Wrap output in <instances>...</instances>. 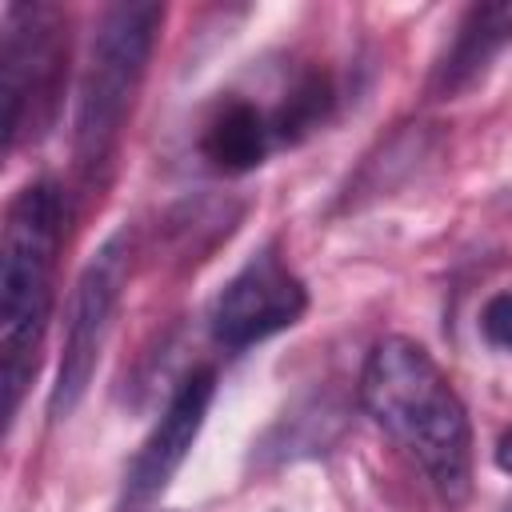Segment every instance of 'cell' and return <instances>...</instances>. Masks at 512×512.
<instances>
[{
    "label": "cell",
    "instance_id": "obj_1",
    "mask_svg": "<svg viewBox=\"0 0 512 512\" xmlns=\"http://www.w3.org/2000/svg\"><path fill=\"white\" fill-rule=\"evenodd\" d=\"M360 404L392 436L448 504L472 492V424L452 380L408 336H384L360 372Z\"/></svg>",
    "mask_w": 512,
    "mask_h": 512
},
{
    "label": "cell",
    "instance_id": "obj_2",
    "mask_svg": "<svg viewBox=\"0 0 512 512\" xmlns=\"http://www.w3.org/2000/svg\"><path fill=\"white\" fill-rule=\"evenodd\" d=\"M68 228L60 184H24L4 212L0 240V384L4 420L12 424L20 396L36 372L44 328L56 304V260Z\"/></svg>",
    "mask_w": 512,
    "mask_h": 512
},
{
    "label": "cell",
    "instance_id": "obj_3",
    "mask_svg": "<svg viewBox=\"0 0 512 512\" xmlns=\"http://www.w3.org/2000/svg\"><path fill=\"white\" fill-rule=\"evenodd\" d=\"M160 4H112L88 44V64L76 92V168L92 184L112 164L124 120L148 72V56L160 32Z\"/></svg>",
    "mask_w": 512,
    "mask_h": 512
},
{
    "label": "cell",
    "instance_id": "obj_4",
    "mask_svg": "<svg viewBox=\"0 0 512 512\" xmlns=\"http://www.w3.org/2000/svg\"><path fill=\"white\" fill-rule=\"evenodd\" d=\"M64 16L52 4H8L0 20V96L4 152L28 124H44L56 104L64 68Z\"/></svg>",
    "mask_w": 512,
    "mask_h": 512
},
{
    "label": "cell",
    "instance_id": "obj_5",
    "mask_svg": "<svg viewBox=\"0 0 512 512\" xmlns=\"http://www.w3.org/2000/svg\"><path fill=\"white\" fill-rule=\"evenodd\" d=\"M124 276H128V236L116 232L92 252V260L84 264V272L72 288L60 372H56V384H52V396H48L52 420L72 416L76 404L84 400V392L96 376L104 340L112 332V316H116V304H120V292H124Z\"/></svg>",
    "mask_w": 512,
    "mask_h": 512
},
{
    "label": "cell",
    "instance_id": "obj_6",
    "mask_svg": "<svg viewBox=\"0 0 512 512\" xmlns=\"http://www.w3.org/2000/svg\"><path fill=\"white\" fill-rule=\"evenodd\" d=\"M308 308V288L296 272L268 248L252 256L212 300V336L224 348L260 344L284 328H292Z\"/></svg>",
    "mask_w": 512,
    "mask_h": 512
},
{
    "label": "cell",
    "instance_id": "obj_7",
    "mask_svg": "<svg viewBox=\"0 0 512 512\" xmlns=\"http://www.w3.org/2000/svg\"><path fill=\"white\" fill-rule=\"evenodd\" d=\"M216 396V372L212 368H196L180 380V388L172 392L164 416L156 420V428L148 432V440L140 444V452L128 464L124 476V508H144L148 500H156L168 480L180 472L188 448L196 444L204 416L212 408Z\"/></svg>",
    "mask_w": 512,
    "mask_h": 512
},
{
    "label": "cell",
    "instance_id": "obj_8",
    "mask_svg": "<svg viewBox=\"0 0 512 512\" xmlns=\"http://www.w3.org/2000/svg\"><path fill=\"white\" fill-rule=\"evenodd\" d=\"M508 40H512V4H472L456 28L448 56L436 68V92L448 96L468 88L476 76H484V68Z\"/></svg>",
    "mask_w": 512,
    "mask_h": 512
},
{
    "label": "cell",
    "instance_id": "obj_9",
    "mask_svg": "<svg viewBox=\"0 0 512 512\" xmlns=\"http://www.w3.org/2000/svg\"><path fill=\"white\" fill-rule=\"evenodd\" d=\"M268 140H272V128L268 120L260 116L256 104L248 100H228L216 108V116L204 124V156L220 168V172H252L264 156H268Z\"/></svg>",
    "mask_w": 512,
    "mask_h": 512
},
{
    "label": "cell",
    "instance_id": "obj_10",
    "mask_svg": "<svg viewBox=\"0 0 512 512\" xmlns=\"http://www.w3.org/2000/svg\"><path fill=\"white\" fill-rule=\"evenodd\" d=\"M328 112H332V84H328V76L312 72V76H304V80L288 92V100L276 108L272 132H276L280 140H300V136L316 132V128L328 120Z\"/></svg>",
    "mask_w": 512,
    "mask_h": 512
},
{
    "label": "cell",
    "instance_id": "obj_11",
    "mask_svg": "<svg viewBox=\"0 0 512 512\" xmlns=\"http://www.w3.org/2000/svg\"><path fill=\"white\" fill-rule=\"evenodd\" d=\"M480 332L492 348H504L512 352V288L508 292H496L484 308H480Z\"/></svg>",
    "mask_w": 512,
    "mask_h": 512
},
{
    "label": "cell",
    "instance_id": "obj_12",
    "mask_svg": "<svg viewBox=\"0 0 512 512\" xmlns=\"http://www.w3.org/2000/svg\"><path fill=\"white\" fill-rule=\"evenodd\" d=\"M492 456H496V468L512 476V428H504V432H500V440H496V452H492Z\"/></svg>",
    "mask_w": 512,
    "mask_h": 512
},
{
    "label": "cell",
    "instance_id": "obj_13",
    "mask_svg": "<svg viewBox=\"0 0 512 512\" xmlns=\"http://www.w3.org/2000/svg\"><path fill=\"white\" fill-rule=\"evenodd\" d=\"M504 512H512V500H508V504H504Z\"/></svg>",
    "mask_w": 512,
    "mask_h": 512
}]
</instances>
